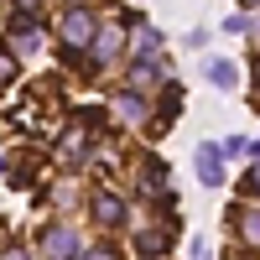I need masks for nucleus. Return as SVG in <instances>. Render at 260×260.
<instances>
[{
	"label": "nucleus",
	"mask_w": 260,
	"mask_h": 260,
	"mask_svg": "<svg viewBox=\"0 0 260 260\" xmlns=\"http://www.w3.org/2000/svg\"><path fill=\"white\" fill-rule=\"evenodd\" d=\"M42 255L47 260H83V245L68 224H47L42 229Z\"/></svg>",
	"instance_id": "nucleus-1"
},
{
	"label": "nucleus",
	"mask_w": 260,
	"mask_h": 260,
	"mask_svg": "<svg viewBox=\"0 0 260 260\" xmlns=\"http://www.w3.org/2000/svg\"><path fill=\"white\" fill-rule=\"evenodd\" d=\"M94 37H99V26H94V16L83 6L62 11V42H68V47H94Z\"/></svg>",
	"instance_id": "nucleus-2"
},
{
	"label": "nucleus",
	"mask_w": 260,
	"mask_h": 260,
	"mask_svg": "<svg viewBox=\"0 0 260 260\" xmlns=\"http://www.w3.org/2000/svg\"><path fill=\"white\" fill-rule=\"evenodd\" d=\"M198 182L203 187H219L224 182V151L219 146H198Z\"/></svg>",
	"instance_id": "nucleus-3"
},
{
	"label": "nucleus",
	"mask_w": 260,
	"mask_h": 260,
	"mask_svg": "<svg viewBox=\"0 0 260 260\" xmlns=\"http://www.w3.org/2000/svg\"><path fill=\"white\" fill-rule=\"evenodd\" d=\"M37 42H42L37 21H31V16H21L16 26H11V52H16V57H26V52H37Z\"/></svg>",
	"instance_id": "nucleus-4"
},
{
	"label": "nucleus",
	"mask_w": 260,
	"mask_h": 260,
	"mask_svg": "<svg viewBox=\"0 0 260 260\" xmlns=\"http://www.w3.org/2000/svg\"><path fill=\"white\" fill-rule=\"evenodd\" d=\"M94 219H99L104 229H120V224H125V203L115 198V192H104V198H94Z\"/></svg>",
	"instance_id": "nucleus-5"
},
{
	"label": "nucleus",
	"mask_w": 260,
	"mask_h": 260,
	"mask_svg": "<svg viewBox=\"0 0 260 260\" xmlns=\"http://www.w3.org/2000/svg\"><path fill=\"white\" fill-rule=\"evenodd\" d=\"M115 115H120L125 125H146V120H151V110H146L141 94H120V99H115Z\"/></svg>",
	"instance_id": "nucleus-6"
},
{
	"label": "nucleus",
	"mask_w": 260,
	"mask_h": 260,
	"mask_svg": "<svg viewBox=\"0 0 260 260\" xmlns=\"http://www.w3.org/2000/svg\"><path fill=\"white\" fill-rule=\"evenodd\" d=\"M156 52H161V31L156 26H141L136 31V62H151Z\"/></svg>",
	"instance_id": "nucleus-7"
},
{
	"label": "nucleus",
	"mask_w": 260,
	"mask_h": 260,
	"mask_svg": "<svg viewBox=\"0 0 260 260\" xmlns=\"http://www.w3.org/2000/svg\"><path fill=\"white\" fill-rule=\"evenodd\" d=\"M208 78H213V89H224V94L234 89V83H240V73H234V62H224V57H219V62L208 68Z\"/></svg>",
	"instance_id": "nucleus-8"
},
{
	"label": "nucleus",
	"mask_w": 260,
	"mask_h": 260,
	"mask_svg": "<svg viewBox=\"0 0 260 260\" xmlns=\"http://www.w3.org/2000/svg\"><path fill=\"white\" fill-rule=\"evenodd\" d=\"M115 52H120V31H99V37H94V57H99V62H110Z\"/></svg>",
	"instance_id": "nucleus-9"
},
{
	"label": "nucleus",
	"mask_w": 260,
	"mask_h": 260,
	"mask_svg": "<svg viewBox=\"0 0 260 260\" xmlns=\"http://www.w3.org/2000/svg\"><path fill=\"white\" fill-rule=\"evenodd\" d=\"M240 240L260 250V208H255V213H245V219H240Z\"/></svg>",
	"instance_id": "nucleus-10"
},
{
	"label": "nucleus",
	"mask_w": 260,
	"mask_h": 260,
	"mask_svg": "<svg viewBox=\"0 0 260 260\" xmlns=\"http://www.w3.org/2000/svg\"><path fill=\"white\" fill-rule=\"evenodd\" d=\"M136 245H141V255H146V260H156V255L167 250V240H161V234H156V229H146V234H141V240H136Z\"/></svg>",
	"instance_id": "nucleus-11"
},
{
	"label": "nucleus",
	"mask_w": 260,
	"mask_h": 260,
	"mask_svg": "<svg viewBox=\"0 0 260 260\" xmlns=\"http://www.w3.org/2000/svg\"><path fill=\"white\" fill-rule=\"evenodd\" d=\"M130 83H136V89H151V83H156V62H136V68H130Z\"/></svg>",
	"instance_id": "nucleus-12"
},
{
	"label": "nucleus",
	"mask_w": 260,
	"mask_h": 260,
	"mask_svg": "<svg viewBox=\"0 0 260 260\" xmlns=\"http://www.w3.org/2000/svg\"><path fill=\"white\" fill-rule=\"evenodd\" d=\"M83 151H89V141H83V130H73V136H68V146H62V161L73 167V161L83 156Z\"/></svg>",
	"instance_id": "nucleus-13"
},
{
	"label": "nucleus",
	"mask_w": 260,
	"mask_h": 260,
	"mask_svg": "<svg viewBox=\"0 0 260 260\" xmlns=\"http://www.w3.org/2000/svg\"><path fill=\"white\" fill-rule=\"evenodd\" d=\"M161 187V161H146V172H141V192H156Z\"/></svg>",
	"instance_id": "nucleus-14"
},
{
	"label": "nucleus",
	"mask_w": 260,
	"mask_h": 260,
	"mask_svg": "<svg viewBox=\"0 0 260 260\" xmlns=\"http://www.w3.org/2000/svg\"><path fill=\"white\" fill-rule=\"evenodd\" d=\"M224 31H229V37H240V31H250V16H229V21H224Z\"/></svg>",
	"instance_id": "nucleus-15"
},
{
	"label": "nucleus",
	"mask_w": 260,
	"mask_h": 260,
	"mask_svg": "<svg viewBox=\"0 0 260 260\" xmlns=\"http://www.w3.org/2000/svg\"><path fill=\"white\" fill-rule=\"evenodd\" d=\"M83 260H120L110 245H94V250H83Z\"/></svg>",
	"instance_id": "nucleus-16"
},
{
	"label": "nucleus",
	"mask_w": 260,
	"mask_h": 260,
	"mask_svg": "<svg viewBox=\"0 0 260 260\" xmlns=\"http://www.w3.org/2000/svg\"><path fill=\"white\" fill-rule=\"evenodd\" d=\"M0 260H31V255L21 250V245H11V250H0Z\"/></svg>",
	"instance_id": "nucleus-17"
},
{
	"label": "nucleus",
	"mask_w": 260,
	"mask_h": 260,
	"mask_svg": "<svg viewBox=\"0 0 260 260\" xmlns=\"http://www.w3.org/2000/svg\"><path fill=\"white\" fill-rule=\"evenodd\" d=\"M245 187H250V192H260V161L250 167V182H245Z\"/></svg>",
	"instance_id": "nucleus-18"
},
{
	"label": "nucleus",
	"mask_w": 260,
	"mask_h": 260,
	"mask_svg": "<svg viewBox=\"0 0 260 260\" xmlns=\"http://www.w3.org/2000/svg\"><path fill=\"white\" fill-rule=\"evenodd\" d=\"M250 37H255V42H260V11H255V16H250Z\"/></svg>",
	"instance_id": "nucleus-19"
},
{
	"label": "nucleus",
	"mask_w": 260,
	"mask_h": 260,
	"mask_svg": "<svg viewBox=\"0 0 260 260\" xmlns=\"http://www.w3.org/2000/svg\"><path fill=\"white\" fill-rule=\"evenodd\" d=\"M16 6H21V11H26V16H31V11H37V6H42V0H16Z\"/></svg>",
	"instance_id": "nucleus-20"
},
{
	"label": "nucleus",
	"mask_w": 260,
	"mask_h": 260,
	"mask_svg": "<svg viewBox=\"0 0 260 260\" xmlns=\"http://www.w3.org/2000/svg\"><path fill=\"white\" fill-rule=\"evenodd\" d=\"M250 6H260V0H250Z\"/></svg>",
	"instance_id": "nucleus-21"
}]
</instances>
